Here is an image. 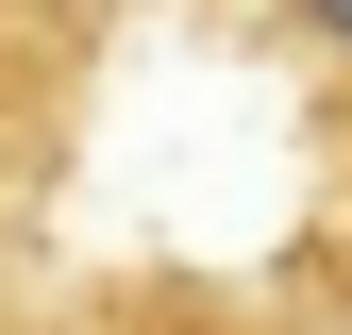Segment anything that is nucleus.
I'll use <instances>...</instances> for the list:
<instances>
[{"label":"nucleus","mask_w":352,"mask_h":335,"mask_svg":"<svg viewBox=\"0 0 352 335\" xmlns=\"http://www.w3.org/2000/svg\"><path fill=\"white\" fill-rule=\"evenodd\" d=\"M67 335H302V302H235V285L151 268V285H118V302H84Z\"/></svg>","instance_id":"1"},{"label":"nucleus","mask_w":352,"mask_h":335,"mask_svg":"<svg viewBox=\"0 0 352 335\" xmlns=\"http://www.w3.org/2000/svg\"><path fill=\"white\" fill-rule=\"evenodd\" d=\"M252 34H269V51L336 101V151H352V0H252Z\"/></svg>","instance_id":"2"}]
</instances>
